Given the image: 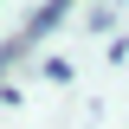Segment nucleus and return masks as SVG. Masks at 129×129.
Here are the masks:
<instances>
[{
	"label": "nucleus",
	"instance_id": "obj_2",
	"mask_svg": "<svg viewBox=\"0 0 129 129\" xmlns=\"http://www.w3.org/2000/svg\"><path fill=\"white\" fill-rule=\"evenodd\" d=\"M19 52H26V32H19L13 45H0V71H7V58H19Z\"/></svg>",
	"mask_w": 129,
	"mask_h": 129
},
{
	"label": "nucleus",
	"instance_id": "obj_1",
	"mask_svg": "<svg viewBox=\"0 0 129 129\" xmlns=\"http://www.w3.org/2000/svg\"><path fill=\"white\" fill-rule=\"evenodd\" d=\"M64 7H71V0H45V7H39V19L26 26V45H32V39H45V32L58 26V13H64Z\"/></svg>",
	"mask_w": 129,
	"mask_h": 129
}]
</instances>
